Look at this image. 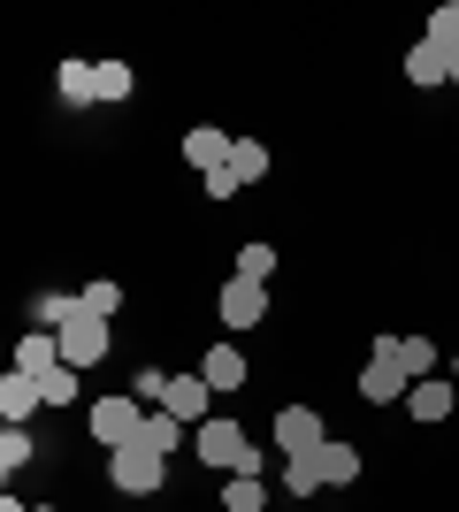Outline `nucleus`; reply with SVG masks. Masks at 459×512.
<instances>
[{
  "instance_id": "18",
  "label": "nucleus",
  "mask_w": 459,
  "mask_h": 512,
  "mask_svg": "<svg viewBox=\"0 0 459 512\" xmlns=\"http://www.w3.org/2000/svg\"><path fill=\"white\" fill-rule=\"evenodd\" d=\"M406 406H414V421H444V413H452V383H437V375H429V383L406 390Z\"/></svg>"
},
{
  "instance_id": "2",
  "label": "nucleus",
  "mask_w": 459,
  "mask_h": 512,
  "mask_svg": "<svg viewBox=\"0 0 459 512\" xmlns=\"http://www.w3.org/2000/svg\"><path fill=\"white\" fill-rule=\"evenodd\" d=\"M108 482L123 497H153L161 482H169V459L161 451H146V444H123V451H108Z\"/></svg>"
},
{
  "instance_id": "30",
  "label": "nucleus",
  "mask_w": 459,
  "mask_h": 512,
  "mask_svg": "<svg viewBox=\"0 0 459 512\" xmlns=\"http://www.w3.org/2000/svg\"><path fill=\"white\" fill-rule=\"evenodd\" d=\"M238 192H245V184H238L230 169H215V176H207V199H238Z\"/></svg>"
},
{
  "instance_id": "17",
  "label": "nucleus",
  "mask_w": 459,
  "mask_h": 512,
  "mask_svg": "<svg viewBox=\"0 0 459 512\" xmlns=\"http://www.w3.org/2000/svg\"><path fill=\"white\" fill-rule=\"evenodd\" d=\"M406 77H414L421 92H437V85H452V69H444V54H437V46H429V39H421L414 54H406Z\"/></svg>"
},
{
  "instance_id": "31",
  "label": "nucleus",
  "mask_w": 459,
  "mask_h": 512,
  "mask_svg": "<svg viewBox=\"0 0 459 512\" xmlns=\"http://www.w3.org/2000/svg\"><path fill=\"white\" fill-rule=\"evenodd\" d=\"M444 69H452V85H459V46H452V54H444Z\"/></svg>"
},
{
  "instance_id": "7",
  "label": "nucleus",
  "mask_w": 459,
  "mask_h": 512,
  "mask_svg": "<svg viewBox=\"0 0 459 512\" xmlns=\"http://www.w3.org/2000/svg\"><path fill=\"white\" fill-rule=\"evenodd\" d=\"M207 398H215V383H207V375H169L161 413H176L184 428H199V421H215V413H207Z\"/></svg>"
},
{
  "instance_id": "23",
  "label": "nucleus",
  "mask_w": 459,
  "mask_h": 512,
  "mask_svg": "<svg viewBox=\"0 0 459 512\" xmlns=\"http://www.w3.org/2000/svg\"><path fill=\"white\" fill-rule=\"evenodd\" d=\"M31 451H39V444H31V428H0V474H23V467H31Z\"/></svg>"
},
{
  "instance_id": "27",
  "label": "nucleus",
  "mask_w": 459,
  "mask_h": 512,
  "mask_svg": "<svg viewBox=\"0 0 459 512\" xmlns=\"http://www.w3.org/2000/svg\"><path fill=\"white\" fill-rule=\"evenodd\" d=\"M429 46H437V54H452V46H459V0H444L437 16H429Z\"/></svg>"
},
{
  "instance_id": "11",
  "label": "nucleus",
  "mask_w": 459,
  "mask_h": 512,
  "mask_svg": "<svg viewBox=\"0 0 459 512\" xmlns=\"http://www.w3.org/2000/svg\"><path fill=\"white\" fill-rule=\"evenodd\" d=\"M383 344H391V360L406 367L414 383H429V375H437V344H429V337H414V329H383Z\"/></svg>"
},
{
  "instance_id": "29",
  "label": "nucleus",
  "mask_w": 459,
  "mask_h": 512,
  "mask_svg": "<svg viewBox=\"0 0 459 512\" xmlns=\"http://www.w3.org/2000/svg\"><path fill=\"white\" fill-rule=\"evenodd\" d=\"M161 390H169L161 367H138V375H131V398H138V406H161Z\"/></svg>"
},
{
  "instance_id": "4",
  "label": "nucleus",
  "mask_w": 459,
  "mask_h": 512,
  "mask_svg": "<svg viewBox=\"0 0 459 512\" xmlns=\"http://www.w3.org/2000/svg\"><path fill=\"white\" fill-rule=\"evenodd\" d=\"M92 436H100V444L108 451H123V444H138V428H146V413H138V398L131 390H115V398H100V406H92Z\"/></svg>"
},
{
  "instance_id": "16",
  "label": "nucleus",
  "mask_w": 459,
  "mask_h": 512,
  "mask_svg": "<svg viewBox=\"0 0 459 512\" xmlns=\"http://www.w3.org/2000/svg\"><path fill=\"white\" fill-rule=\"evenodd\" d=\"M54 85H62V107H92V100H100L92 62H62V69H54Z\"/></svg>"
},
{
  "instance_id": "21",
  "label": "nucleus",
  "mask_w": 459,
  "mask_h": 512,
  "mask_svg": "<svg viewBox=\"0 0 459 512\" xmlns=\"http://www.w3.org/2000/svg\"><path fill=\"white\" fill-rule=\"evenodd\" d=\"M284 490L291 497H314V490H322V451H299V459H291V467H284Z\"/></svg>"
},
{
  "instance_id": "9",
  "label": "nucleus",
  "mask_w": 459,
  "mask_h": 512,
  "mask_svg": "<svg viewBox=\"0 0 459 512\" xmlns=\"http://www.w3.org/2000/svg\"><path fill=\"white\" fill-rule=\"evenodd\" d=\"M39 406H46L39 375H23V367H8V375H0V421H8V428H23V421H31Z\"/></svg>"
},
{
  "instance_id": "12",
  "label": "nucleus",
  "mask_w": 459,
  "mask_h": 512,
  "mask_svg": "<svg viewBox=\"0 0 459 512\" xmlns=\"http://www.w3.org/2000/svg\"><path fill=\"white\" fill-rule=\"evenodd\" d=\"M16 367H23V375L62 367V337H54V329H31V337H16Z\"/></svg>"
},
{
  "instance_id": "5",
  "label": "nucleus",
  "mask_w": 459,
  "mask_h": 512,
  "mask_svg": "<svg viewBox=\"0 0 459 512\" xmlns=\"http://www.w3.org/2000/svg\"><path fill=\"white\" fill-rule=\"evenodd\" d=\"M406 390H414V375H406V367L391 360V344L375 337L368 367H360V398H368V406H391V398H406Z\"/></svg>"
},
{
  "instance_id": "32",
  "label": "nucleus",
  "mask_w": 459,
  "mask_h": 512,
  "mask_svg": "<svg viewBox=\"0 0 459 512\" xmlns=\"http://www.w3.org/2000/svg\"><path fill=\"white\" fill-rule=\"evenodd\" d=\"M452 383H459V352H452Z\"/></svg>"
},
{
  "instance_id": "33",
  "label": "nucleus",
  "mask_w": 459,
  "mask_h": 512,
  "mask_svg": "<svg viewBox=\"0 0 459 512\" xmlns=\"http://www.w3.org/2000/svg\"><path fill=\"white\" fill-rule=\"evenodd\" d=\"M31 512H54V505H31Z\"/></svg>"
},
{
  "instance_id": "14",
  "label": "nucleus",
  "mask_w": 459,
  "mask_h": 512,
  "mask_svg": "<svg viewBox=\"0 0 459 512\" xmlns=\"http://www.w3.org/2000/svg\"><path fill=\"white\" fill-rule=\"evenodd\" d=\"M222 512H268V474H230L222 482Z\"/></svg>"
},
{
  "instance_id": "8",
  "label": "nucleus",
  "mask_w": 459,
  "mask_h": 512,
  "mask_svg": "<svg viewBox=\"0 0 459 512\" xmlns=\"http://www.w3.org/2000/svg\"><path fill=\"white\" fill-rule=\"evenodd\" d=\"M329 436H322V413L314 406H284L276 413V451H291V459H299V451H322Z\"/></svg>"
},
{
  "instance_id": "25",
  "label": "nucleus",
  "mask_w": 459,
  "mask_h": 512,
  "mask_svg": "<svg viewBox=\"0 0 459 512\" xmlns=\"http://www.w3.org/2000/svg\"><path fill=\"white\" fill-rule=\"evenodd\" d=\"M77 299H85V314H100V321H115V306H123V291H115L108 276H92L85 291H77Z\"/></svg>"
},
{
  "instance_id": "26",
  "label": "nucleus",
  "mask_w": 459,
  "mask_h": 512,
  "mask_svg": "<svg viewBox=\"0 0 459 512\" xmlns=\"http://www.w3.org/2000/svg\"><path fill=\"white\" fill-rule=\"evenodd\" d=\"M69 314H77V299H62V291H39V299H31V321H39V329H62Z\"/></svg>"
},
{
  "instance_id": "19",
  "label": "nucleus",
  "mask_w": 459,
  "mask_h": 512,
  "mask_svg": "<svg viewBox=\"0 0 459 512\" xmlns=\"http://www.w3.org/2000/svg\"><path fill=\"white\" fill-rule=\"evenodd\" d=\"M322 482H329V490L360 482V451H352V444H322Z\"/></svg>"
},
{
  "instance_id": "22",
  "label": "nucleus",
  "mask_w": 459,
  "mask_h": 512,
  "mask_svg": "<svg viewBox=\"0 0 459 512\" xmlns=\"http://www.w3.org/2000/svg\"><path fill=\"white\" fill-rule=\"evenodd\" d=\"M230 176H238V184H261V176H268V146H261V138H238V153H230Z\"/></svg>"
},
{
  "instance_id": "13",
  "label": "nucleus",
  "mask_w": 459,
  "mask_h": 512,
  "mask_svg": "<svg viewBox=\"0 0 459 512\" xmlns=\"http://www.w3.org/2000/svg\"><path fill=\"white\" fill-rule=\"evenodd\" d=\"M184 436H192V428L176 421V413H161V406H153V413H146V428H138V444L161 451V459H169V451H184Z\"/></svg>"
},
{
  "instance_id": "3",
  "label": "nucleus",
  "mask_w": 459,
  "mask_h": 512,
  "mask_svg": "<svg viewBox=\"0 0 459 512\" xmlns=\"http://www.w3.org/2000/svg\"><path fill=\"white\" fill-rule=\"evenodd\" d=\"M54 337H62V367H77V375L108 360V321H100V314H85V299H77V314H69L62 329H54Z\"/></svg>"
},
{
  "instance_id": "1",
  "label": "nucleus",
  "mask_w": 459,
  "mask_h": 512,
  "mask_svg": "<svg viewBox=\"0 0 459 512\" xmlns=\"http://www.w3.org/2000/svg\"><path fill=\"white\" fill-rule=\"evenodd\" d=\"M192 451H199V467H222V474H261V451L245 444V428H238V421H199V428H192Z\"/></svg>"
},
{
  "instance_id": "20",
  "label": "nucleus",
  "mask_w": 459,
  "mask_h": 512,
  "mask_svg": "<svg viewBox=\"0 0 459 512\" xmlns=\"http://www.w3.org/2000/svg\"><path fill=\"white\" fill-rule=\"evenodd\" d=\"M92 85H100V100H131L138 77H131V62H92Z\"/></svg>"
},
{
  "instance_id": "15",
  "label": "nucleus",
  "mask_w": 459,
  "mask_h": 512,
  "mask_svg": "<svg viewBox=\"0 0 459 512\" xmlns=\"http://www.w3.org/2000/svg\"><path fill=\"white\" fill-rule=\"evenodd\" d=\"M199 375H207L215 390H238L245 383V352H238V344H215V352L199 360Z\"/></svg>"
},
{
  "instance_id": "28",
  "label": "nucleus",
  "mask_w": 459,
  "mask_h": 512,
  "mask_svg": "<svg viewBox=\"0 0 459 512\" xmlns=\"http://www.w3.org/2000/svg\"><path fill=\"white\" fill-rule=\"evenodd\" d=\"M39 390H46V406H77V367H46Z\"/></svg>"
},
{
  "instance_id": "6",
  "label": "nucleus",
  "mask_w": 459,
  "mask_h": 512,
  "mask_svg": "<svg viewBox=\"0 0 459 512\" xmlns=\"http://www.w3.org/2000/svg\"><path fill=\"white\" fill-rule=\"evenodd\" d=\"M261 314H268V283H253V276L222 283V329H261Z\"/></svg>"
},
{
  "instance_id": "10",
  "label": "nucleus",
  "mask_w": 459,
  "mask_h": 512,
  "mask_svg": "<svg viewBox=\"0 0 459 512\" xmlns=\"http://www.w3.org/2000/svg\"><path fill=\"white\" fill-rule=\"evenodd\" d=\"M230 153H238V138H230V130H215V123H199L192 138H184V161H192L199 176H215V169H230Z\"/></svg>"
},
{
  "instance_id": "24",
  "label": "nucleus",
  "mask_w": 459,
  "mask_h": 512,
  "mask_svg": "<svg viewBox=\"0 0 459 512\" xmlns=\"http://www.w3.org/2000/svg\"><path fill=\"white\" fill-rule=\"evenodd\" d=\"M238 276L268 283V276H276V245H261V237H253V245H238Z\"/></svg>"
}]
</instances>
